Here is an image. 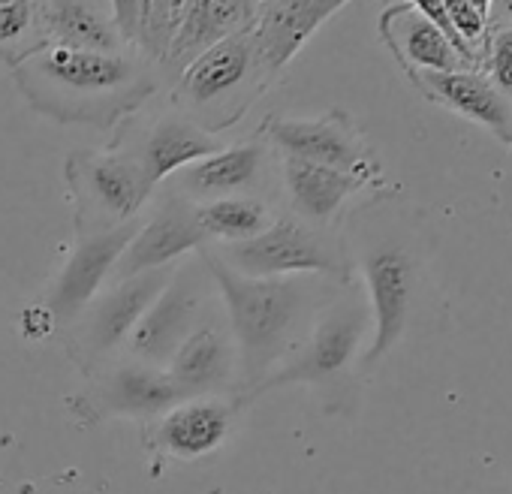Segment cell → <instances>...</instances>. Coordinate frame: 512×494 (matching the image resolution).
<instances>
[{"label":"cell","instance_id":"22","mask_svg":"<svg viewBox=\"0 0 512 494\" xmlns=\"http://www.w3.org/2000/svg\"><path fill=\"white\" fill-rule=\"evenodd\" d=\"M380 40L398 61L404 73L416 70H431V73H458V70H473L455 46L443 37V31L428 22L413 4H395L389 7L380 22H377Z\"/></svg>","mask_w":512,"mask_h":494},{"label":"cell","instance_id":"1","mask_svg":"<svg viewBox=\"0 0 512 494\" xmlns=\"http://www.w3.org/2000/svg\"><path fill=\"white\" fill-rule=\"evenodd\" d=\"M202 260L238 353V401L263 395L266 380L305 344L314 320L338 293V281L320 275L247 278L217 263L205 247ZM350 284V281H347Z\"/></svg>","mask_w":512,"mask_h":494},{"label":"cell","instance_id":"28","mask_svg":"<svg viewBox=\"0 0 512 494\" xmlns=\"http://www.w3.org/2000/svg\"><path fill=\"white\" fill-rule=\"evenodd\" d=\"M467 4H473L482 16H488V19H491V4H494V0H467Z\"/></svg>","mask_w":512,"mask_h":494},{"label":"cell","instance_id":"25","mask_svg":"<svg viewBox=\"0 0 512 494\" xmlns=\"http://www.w3.org/2000/svg\"><path fill=\"white\" fill-rule=\"evenodd\" d=\"M46 49L37 0H0V61L10 70Z\"/></svg>","mask_w":512,"mask_h":494},{"label":"cell","instance_id":"18","mask_svg":"<svg viewBox=\"0 0 512 494\" xmlns=\"http://www.w3.org/2000/svg\"><path fill=\"white\" fill-rule=\"evenodd\" d=\"M244 404L226 398H187L148 422V446L160 455L193 461L214 452L232 428L235 413Z\"/></svg>","mask_w":512,"mask_h":494},{"label":"cell","instance_id":"8","mask_svg":"<svg viewBox=\"0 0 512 494\" xmlns=\"http://www.w3.org/2000/svg\"><path fill=\"white\" fill-rule=\"evenodd\" d=\"M172 269L175 266L136 278H112L73 320V326L67 329V347L73 362L88 377H94L124 353L127 338L172 278Z\"/></svg>","mask_w":512,"mask_h":494},{"label":"cell","instance_id":"12","mask_svg":"<svg viewBox=\"0 0 512 494\" xmlns=\"http://www.w3.org/2000/svg\"><path fill=\"white\" fill-rule=\"evenodd\" d=\"M202 247H208V238L199 229L196 205L178 196L172 187L160 184L148 202V214L139 217V229L133 232L112 278H136L145 272L169 269L184 257L199 254Z\"/></svg>","mask_w":512,"mask_h":494},{"label":"cell","instance_id":"3","mask_svg":"<svg viewBox=\"0 0 512 494\" xmlns=\"http://www.w3.org/2000/svg\"><path fill=\"white\" fill-rule=\"evenodd\" d=\"M275 76L253 31L235 34L202 52L172 85L169 106L199 130L220 136L272 88Z\"/></svg>","mask_w":512,"mask_h":494},{"label":"cell","instance_id":"13","mask_svg":"<svg viewBox=\"0 0 512 494\" xmlns=\"http://www.w3.org/2000/svg\"><path fill=\"white\" fill-rule=\"evenodd\" d=\"M272 175H278V154L256 130L250 139L226 142L220 151L175 172L166 187L193 205L226 199V196H269Z\"/></svg>","mask_w":512,"mask_h":494},{"label":"cell","instance_id":"21","mask_svg":"<svg viewBox=\"0 0 512 494\" xmlns=\"http://www.w3.org/2000/svg\"><path fill=\"white\" fill-rule=\"evenodd\" d=\"M347 4L353 0H263L253 34L272 76L278 79L308 40Z\"/></svg>","mask_w":512,"mask_h":494},{"label":"cell","instance_id":"2","mask_svg":"<svg viewBox=\"0 0 512 494\" xmlns=\"http://www.w3.org/2000/svg\"><path fill=\"white\" fill-rule=\"evenodd\" d=\"M25 103L58 121L112 130L163 88L160 67L139 49L76 52L46 46L13 67Z\"/></svg>","mask_w":512,"mask_h":494},{"label":"cell","instance_id":"26","mask_svg":"<svg viewBox=\"0 0 512 494\" xmlns=\"http://www.w3.org/2000/svg\"><path fill=\"white\" fill-rule=\"evenodd\" d=\"M479 73L512 100V22L509 25H491L488 49L479 64Z\"/></svg>","mask_w":512,"mask_h":494},{"label":"cell","instance_id":"5","mask_svg":"<svg viewBox=\"0 0 512 494\" xmlns=\"http://www.w3.org/2000/svg\"><path fill=\"white\" fill-rule=\"evenodd\" d=\"M205 251L226 269L247 278L320 275L338 284L356 281L344 229L311 226L284 208L266 232L238 244H208Z\"/></svg>","mask_w":512,"mask_h":494},{"label":"cell","instance_id":"16","mask_svg":"<svg viewBox=\"0 0 512 494\" xmlns=\"http://www.w3.org/2000/svg\"><path fill=\"white\" fill-rule=\"evenodd\" d=\"M380 187L386 184L356 172H344L296 157H278V190L284 199L281 208L311 226L341 229V220H347L353 199H359L368 190L377 193Z\"/></svg>","mask_w":512,"mask_h":494},{"label":"cell","instance_id":"17","mask_svg":"<svg viewBox=\"0 0 512 494\" xmlns=\"http://www.w3.org/2000/svg\"><path fill=\"white\" fill-rule=\"evenodd\" d=\"M166 374L187 398H238V353L220 299L166 362Z\"/></svg>","mask_w":512,"mask_h":494},{"label":"cell","instance_id":"6","mask_svg":"<svg viewBox=\"0 0 512 494\" xmlns=\"http://www.w3.org/2000/svg\"><path fill=\"white\" fill-rule=\"evenodd\" d=\"M64 172L76 202L79 229H115L133 223L157 193L142 166L115 145L70 151Z\"/></svg>","mask_w":512,"mask_h":494},{"label":"cell","instance_id":"20","mask_svg":"<svg viewBox=\"0 0 512 494\" xmlns=\"http://www.w3.org/2000/svg\"><path fill=\"white\" fill-rule=\"evenodd\" d=\"M407 79L428 103L485 127L506 148H512V100L503 97L479 70H458V73L416 70L407 73Z\"/></svg>","mask_w":512,"mask_h":494},{"label":"cell","instance_id":"7","mask_svg":"<svg viewBox=\"0 0 512 494\" xmlns=\"http://www.w3.org/2000/svg\"><path fill=\"white\" fill-rule=\"evenodd\" d=\"M368 323H371V311L359 284L350 281L338 287V293L314 320L305 344L266 380L263 392L290 386V383L335 389L353 371Z\"/></svg>","mask_w":512,"mask_h":494},{"label":"cell","instance_id":"19","mask_svg":"<svg viewBox=\"0 0 512 494\" xmlns=\"http://www.w3.org/2000/svg\"><path fill=\"white\" fill-rule=\"evenodd\" d=\"M263 0H190L184 22L160 58L163 85H172L211 46L253 31Z\"/></svg>","mask_w":512,"mask_h":494},{"label":"cell","instance_id":"29","mask_svg":"<svg viewBox=\"0 0 512 494\" xmlns=\"http://www.w3.org/2000/svg\"><path fill=\"white\" fill-rule=\"evenodd\" d=\"M91 4H97V7H103V10H109V0H91ZM112 13V10H109Z\"/></svg>","mask_w":512,"mask_h":494},{"label":"cell","instance_id":"14","mask_svg":"<svg viewBox=\"0 0 512 494\" xmlns=\"http://www.w3.org/2000/svg\"><path fill=\"white\" fill-rule=\"evenodd\" d=\"M184 395L166 374V368L145 365L127 356H118L103 371L91 377L88 392L79 401L82 416L88 419H136L154 422L169 407L181 404Z\"/></svg>","mask_w":512,"mask_h":494},{"label":"cell","instance_id":"23","mask_svg":"<svg viewBox=\"0 0 512 494\" xmlns=\"http://www.w3.org/2000/svg\"><path fill=\"white\" fill-rule=\"evenodd\" d=\"M46 46L76 52H127L133 49L112 13L91 0H37Z\"/></svg>","mask_w":512,"mask_h":494},{"label":"cell","instance_id":"10","mask_svg":"<svg viewBox=\"0 0 512 494\" xmlns=\"http://www.w3.org/2000/svg\"><path fill=\"white\" fill-rule=\"evenodd\" d=\"M260 136L278 157H296L383 181V169L371 142L344 109H329L314 118L269 115L260 127Z\"/></svg>","mask_w":512,"mask_h":494},{"label":"cell","instance_id":"24","mask_svg":"<svg viewBox=\"0 0 512 494\" xmlns=\"http://www.w3.org/2000/svg\"><path fill=\"white\" fill-rule=\"evenodd\" d=\"M278 202L269 196H226L196 205V220L208 244H238L260 235L278 217Z\"/></svg>","mask_w":512,"mask_h":494},{"label":"cell","instance_id":"9","mask_svg":"<svg viewBox=\"0 0 512 494\" xmlns=\"http://www.w3.org/2000/svg\"><path fill=\"white\" fill-rule=\"evenodd\" d=\"M214 302H217V287L202 254L184 257L181 263H175L172 278L136 323L121 356L166 368V362L175 356V350L199 326V320Z\"/></svg>","mask_w":512,"mask_h":494},{"label":"cell","instance_id":"4","mask_svg":"<svg viewBox=\"0 0 512 494\" xmlns=\"http://www.w3.org/2000/svg\"><path fill=\"white\" fill-rule=\"evenodd\" d=\"M353 275L362 281V293L371 311L374 341L362 353V368H374L407 335L416 299L422 290L425 257L413 235L395 232H344Z\"/></svg>","mask_w":512,"mask_h":494},{"label":"cell","instance_id":"11","mask_svg":"<svg viewBox=\"0 0 512 494\" xmlns=\"http://www.w3.org/2000/svg\"><path fill=\"white\" fill-rule=\"evenodd\" d=\"M109 145L130 154L142 166L148 181L160 187L184 166L220 151L226 139L199 130L193 121H187L172 106H166L151 115L136 112L127 121H121Z\"/></svg>","mask_w":512,"mask_h":494},{"label":"cell","instance_id":"27","mask_svg":"<svg viewBox=\"0 0 512 494\" xmlns=\"http://www.w3.org/2000/svg\"><path fill=\"white\" fill-rule=\"evenodd\" d=\"M142 7L145 0H109V10L115 25L121 28L124 40L133 46L136 43V31H139V19H142Z\"/></svg>","mask_w":512,"mask_h":494},{"label":"cell","instance_id":"15","mask_svg":"<svg viewBox=\"0 0 512 494\" xmlns=\"http://www.w3.org/2000/svg\"><path fill=\"white\" fill-rule=\"evenodd\" d=\"M145 214V211H142ZM139 220L115 226V229H79L73 254L52 284L49 314L61 329H70L73 320L88 308V302L112 281V272L127 251Z\"/></svg>","mask_w":512,"mask_h":494}]
</instances>
